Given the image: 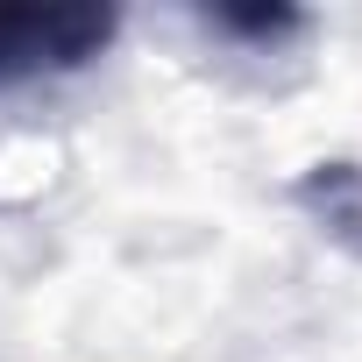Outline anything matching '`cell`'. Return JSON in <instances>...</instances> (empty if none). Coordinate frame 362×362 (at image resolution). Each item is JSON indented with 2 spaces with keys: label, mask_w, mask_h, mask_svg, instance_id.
<instances>
[{
  "label": "cell",
  "mask_w": 362,
  "mask_h": 362,
  "mask_svg": "<svg viewBox=\"0 0 362 362\" xmlns=\"http://www.w3.org/2000/svg\"><path fill=\"white\" fill-rule=\"evenodd\" d=\"M114 36H121V15L114 8H93V0L0 8V93L36 86V78H64V71H86L93 57H107Z\"/></svg>",
  "instance_id": "cell-1"
},
{
  "label": "cell",
  "mask_w": 362,
  "mask_h": 362,
  "mask_svg": "<svg viewBox=\"0 0 362 362\" xmlns=\"http://www.w3.org/2000/svg\"><path fill=\"white\" fill-rule=\"evenodd\" d=\"M199 22H206L214 36H242V43H284V36L305 29L298 8H206Z\"/></svg>",
  "instance_id": "cell-2"
}]
</instances>
